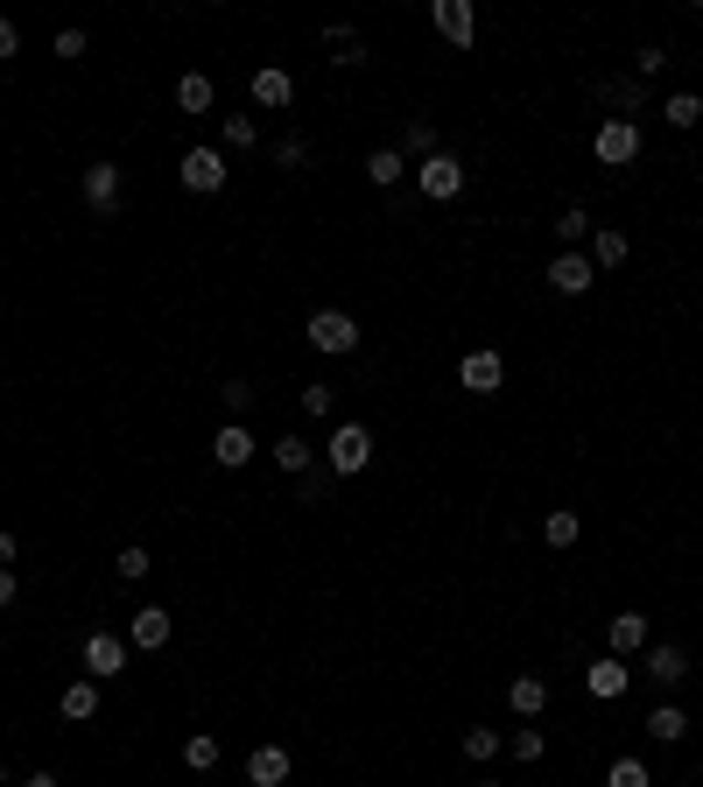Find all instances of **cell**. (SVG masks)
Instances as JSON below:
<instances>
[{"label":"cell","mask_w":703,"mask_h":787,"mask_svg":"<svg viewBox=\"0 0 703 787\" xmlns=\"http://www.w3.org/2000/svg\"><path fill=\"white\" fill-rule=\"evenodd\" d=\"M598 99L619 106V120H633V113L648 106V78H613V85H598Z\"/></svg>","instance_id":"obj_20"},{"label":"cell","mask_w":703,"mask_h":787,"mask_svg":"<svg viewBox=\"0 0 703 787\" xmlns=\"http://www.w3.org/2000/svg\"><path fill=\"white\" fill-rule=\"evenodd\" d=\"M113 570H120V577H127V584H141V577H148V570H156V555H148V549H135V542H127L120 555H113Z\"/></svg>","instance_id":"obj_35"},{"label":"cell","mask_w":703,"mask_h":787,"mask_svg":"<svg viewBox=\"0 0 703 787\" xmlns=\"http://www.w3.org/2000/svg\"><path fill=\"white\" fill-rule=\"evenodd\" d=\"M324 43L338 50V56H331L338 71H359V64H366V43H359V35H352L345 22H331V29H324Z\"/></svg>","instance_id":"obj_24"},{"label":"cell","mask_w":703,"mask_h":787,"mask_svg":"<svg viewBox=\"0 0 703 787\" xmlns=\"http://www.w3.org/2000/svg\"><path fill=\"white\" fill-rule=\"evenodd\" d=\"M183 766H190V774H212V766H219V738L212 732H190L183 738Z\"/></svg>","instance_id":"obj_27"},{"label":"cell","mask_w":703,"mask_h":787,"mask_svg":"<svg viewBox=\"0 0 703 787\" xmlns=\"http://www.w3.org/2000/svg\"><path fill=\"white\" fill-rule=\"evenodd\" d=\"M56 717H64V724H92V717H99V682H92V676L64 682V696H56Z\"/></svg>","instance_id":"obj_17"},{"label":"cell","mask_w":703,"mask_h":787,"mask_svg":"<svg viewBox=\"0 0 703 787\" xmlns=\"http://www.w3.org/2000/svg\"><path fill=\"white\" fill-rule=\"evenodd\" d=\"M254 450H260V444H254V429H246V422H225V429L212 436V457H219L225 471H246V465H254Z\"/></svg>","instance_id":"obj_13"},{"label":"cell","mask_w":703,"mask_h":787,"mask_svg":"<svg viewBox=\"0 0 703 787\" xmlns=\"http://www.w3.org/2000/svg\"><path fill=\"white\" fill-rule=\"evenodd\" d=\"M592 281H598L592 254H556V260H548V289H556V296H584Z\"/></svg>","instance_id":"obj_12"},{"label":"cell","mask_w":703,"mask_h":787,"mask_svg":"<svg viewBox=\"0 0 703 787\" xmlns=\"http://www.w3.org/2000/svg\"><path fill=\"white\" fill-rule=\"evenodd\" d=\"M661 64H669V50H661V43H648V50H640V56H633V78H654V71H661Z\"/></svg>","instance_id":"obj_38"},{"label":"cell","mask_w":703,"mask_h":787,"mask_svg":"<svg viewBox=\"0 0 703 787\" xmlns=\"http://www.w3.org/2000/svg\"><path fill=\"white\" fill-rule=\"evenodd\" d=\"M648 647H654V619H648V611H619V619L605 626V655L633 661V655H648Z\"/></svg>","instance_id":"obj_4"},{"label":"cell","mask_w":703,"mask_h":787,"mask_svg":"<svg viewBox=\"0 0 703 787\" xmlns=\"http://www.w3.org/2000/svg\"><path fill=\"white\" fill-rule=\"evenodd\" d=\"M626 254H633V240L619 225H592V267H619Z\"/></svg>","instance_id":"obj_21"},{"label":"cell","mask_w":703,"mask_h":787,"mask_svg":"<svg viewBox=\"0 0 703 787\" xmlns=\"http://www.w3.org/2000/svg\"><path fill=\"white\" fill-rule=\"evenodd\" d=\"M408 156H415V162H429V156H436V127H429V120H408V141H402V162H408Z\"/></svg>","instance_id":"obj_33"},{"label":"cell","mask_w":703,"mask_h":787,"mask_svg":"<svg viewBox=\"0 0 703 787\" xmlns=\"http://www.w3.org/2000/svg\"><path fill=\"white\" fill-rule=\"evenodd\" d=\"M0 787H8V766H0Z\"/></svg>","instance_id":"obj_47"},{"label":"cell","mask_w":703,"mask_h":787,"mask_svg":"<svg viewBox=\"0 0 703 787\" xmlns=\"http://www.w3.org/2000/svg\"><path fill=\"white\" fill-rule=\"evenodd\" d=\"M415 183H423V198H436V204H450L465 190V162L458 156H444V148H436L429 162H415Z\"/></svg>","instance_id":"obj_5"},{"label":"cell","mask_w":703,"mask_h":787,"mask_svg":"<svg viewBox=\"0 0 703 787\" xmlns=\"http://www.w3.org/2000/svg\"><path fill=\"white\" fill-rule=\"evenodd\" d=\"M296 774V759L281 753V745H254V753H246V787H281Z\"/></svg>","instance_id":"obj_15"},{"label":"cell","mask_w":703,"mask_h":787,"mask_svg":"<svg viewBox=\"0 0 703 787\" xmlns=\"http://www.w3.org/2000/svg\"><path fill=\"white\" fill-rule=\"evenodd\" d=\"M0 56H22V29H14L8 14H0Z\"/></svg>","instance_id":"obj_42"},{"label":"cell","mask_w":703,"mask_h":787,"mask_svg":"<svg viewBox=\"0 0 703 787\" xmlns=\"http://www.w3.org/2000/svg\"><path fill=\"white\" fill-rule=\"evenodd\" d=\"M507 753H514L521 766H535V759L548 753V738H542V732H528V724H521V732H514V738H507Z\"/></svg>","instance_id":"obj_36"},{"label":"cell","mask_w":703,"mask_h":787,"mask_svg":"<svg viewBox=\"0 0 703 787\" xmlns=\"http://www.w3.org/2000/svg\"><path fill=\"white\" fill-rule=\"evenodd\" d=\"M640 676H648L654 689H682V682H690V655H682L675 640H654L648 655H640Z\"/></svg>","instance_id":"obj_7"},{"label":"cell","mask_w":703,"mask_h":787,"mask_svg":"<svg viewBox=\"0 0 703 787\" xmlns=\"http://www.w3.org/2000/svg\"><path fill=\"white\" fill-rule=\"evenodd\" d=\"M500 753H507V738H500V732H486V724H471V732H465V759H479V766H486V759H500Z\"/></svg>","instance_id":"obj_31"},{"label":"cell","mask_w":703,"mask_h":787,"mask_svg":"<svg viewBox=\"0 0 703 787\" xmlns=\"http://www.w3.org/2000/svg\"><path fill=\"white\" fill-rule=\"evenodd\" d=\"M14 591H22V584H14V570H0V611L14 605Z\"/></svg>","instance_id":"obj_43"},{"label":"cell","mask_w":703,"mask_h":787,"mask_svg":"<svg viewBox=\"0 0 703 787\" xmlns=\"http://www.w3.org/2000/svg\"><path fill=\"white\" fill-rule=\"evenodd\" d=\"M177 113H212V78L204 71H183L177 78Z\"/></svg>","instance_id":"obj_25"},{"label":"cell","mask_w":703,"mask_h":787,"mask_svg":"<svg viewBox=\"0 0 703 787\" xmlns=\"http://www.w3.org/2000/svg\"><path fill=\"white\" fill-rule=\"evenodd\" d=\"M0 570H14V534L0 528Z\"/></svg>","instance_id":"obj_44"},{"label":"cell","mask_w":703,"mask_h":787,"mask_svg":"<svg viewBox=\"0 0 703 787\" xmlns=\"http://www.w3.org/2000/svg\"><path fill=\"white\" fill-rule=\"evenodd\" d=\"M246 92H254V106H268V113L296 106V78H289V71H281V64H260V71H254V85H246Z\"/></svg>","instance_id":"obj_16"},{"label":"cell","mask_w":703,"mask_h":787,"mask_svg":"<svg viewBox=\"0 0 703 787\" xmlns=\"http://www.w3.org/2000/svg\"><path fill=\"white\" fill-rule=\"evenodd\" d=\"M682 732H690V710H682V703H654V710H648V738L675 745Z\"/></svg>","instance_id":"obj_22"},{"label":"cell","mask_w":703,"mask_h":787,"mask_svg":"<svg viewBox=\"0 0 703 787\" xmlns=\"http://www.w3.org/2000/svg\"><path fill=\"white\" fill-rule=\"evenodd\" d=\"M507 710H514L521 724H535L542 710H548V682L542 676H514V682H507Z\"/></svg>","instance_id":"obj_19"},{"label":"cell","mask_w":703,"mask_h":787,"mask_svg":"<svg viewBox=\"0 0 703 787\" xmlns=\"http://www.w3.org/2000/svg\"><path fill=\"white\" fill-rule=\"evenodd\" d=\"M577 534H584L577 507H556V513H548V521H542V542H548V549H577Z\"/></svg>","instance_id":"obj_23"},{"label":"cell","mask_w":703,"mask_h":787,"mask_svg":"<svg viewBox=\"0 0 703 787\" xmlns=\"http://www.w3.org/2000/svg\"><path fill=\"white\" fill-rule=\"evenodd\" d=\"M310 344H317L324 359H352V352H359V323H352L345 310H317V317H310Z\"/></svg>","instance_id":"obj_3"},{"label":"cell","mask_w":703,"mask_h":787,"mask_svg":"<svg viewBox=\"0 0 703 787\" xmlns=\"http://www.w3.org/2000/svg\"><path fill=\"white\" fill-rule=\"evenodd\" d=\"M225 408H233V422H246V408H254V387H246V380H225Z\"/></svg>","instance_id":"obj_37"},{"label":"cell","mask_w":703,"mask_h":787,"mask_svg":"<svg viewBox=\"0 0 703 787\" xmlns=\"http://www.w3.org/2000/svg\"><path fill=\"white\" fill-rule=\"evenodd\" d=\"M626 682H633V661H619V655H598L592 668H584V689H592L598 703H613V696H626Z\"/></svg>","instance_id":"obj_11"},{"label":"cell","mask_w":703,"mask_h":787,"mask_svg":"<svg viewBox=\"0 0 703 787\" xmlns=\"http://www.w3.org/2000/svg\"><path fill=\"white\" fill-rule=\"evenodd\" d=\"M85 676L92 682L127 676V640H120V632H92V640H85Z\"/></svg>","instance_id":"obj_8"},{"label":"cell","mask_w":703,"mask_h":787,"mask_svg":"<svg viewBox=\"0 0 703 787\" xmlns=\"http://www.w3.org/2000/svg\"><path fill=\"white\" fill-rule=\"evenodd\" d=\"M219 183H225V156H219V148H183V190L212 198Z\"/></svg>","instance_id":"obj_9"},{"label":"cell","mask_w":703,"mask_h":787,"mask_svg":"<svg viewBox=\"0 0 703 787\" xmlns=\"http://www.w3.org/2000/svg\"><path fill=\"white\" fill-rule=\"evenodd\" d=\"M219 141H225V148H233V156H246V148H254V141H260V127H254V120H246V113H225V120H219Z\"/></svg>","instance_id":"obj_28"},{"label":"cell","mask_w":703,"mask_h":787,"mask_svg":"<svg viewBox=\"0 0 703 787\" xmlns=\"http://www.w3.org/2000/svg\"><path fill=\"white\" fill-rule=\"evenodd\" d=\"M50 50H56V56H85V29H56Z\"/></svg>","instance_id":"obj_40"},{"label":"cell","mask_w":703,"mask_h":787,"mask_svg":"<svg viewBox=\"0 0 703 787\" xmlns=\"http://www.w3.org/2000/svg\"><path fill=\"white\" fill-rule=\"evenodd\" d=\"M366 177H373L380 190H387V183H402V177H408V162H402V148H373V156H366Z\"/></svg>","instance_id":"obj_26"},{"label":"cell","mask_w":703,"mask_h":787,"mask_svg":"<svg viewBox=\"0 0 703 787\" xmlns=\"http://www.w3.org/2000/svg\"><path fill=\"white\" fill-rule=\"evenodd\" d=\"M471 787H500V780H471Z\"/></svg>","instance_id":"obj_46"},{"label":"cell","mask_w":703,"mask_h":787,"mask_svg":"<svg viewBox=\"0 0 703 787\" xmlns=\"http://www.w3.org/2000/svg\"><path fill=\"white\" fill-rule=\"evenodd\" d=\"M302 408H310V415H331V408H338V394L324 387V380H317V387H302Z\"/></svg>","instance_id":"obj_39"},{"label":"cell","mask_w":703,"mask_h":787,"mask_svg":"<svg viewBox=\"0 0 703 787\" xmlns=\"http://www.w3.org/2000/svg\"><path fill=\"white\" fill-rule=\"evenodd\" d=\"M169 632H177V626H169V611H162V605H141L135 619H127V640H135L141 655H156V647H169Z\"/></svg>","instance_id":"obj_18"},{"label":"cell","mask_w":703,"mask_h":787,"mask_svg":"<svg viewBox=\"0 0 703 787\" xmlns=\"http://www.w3.org/2000/svg\"><path fill=\"white\" fill-rule=\"evenodd\" d=\"M429 22H436V35H444V43H458V50L479 43V8H471V0H436Z\"/></svg>","instance_id":"obj_6"},{"label":"cell","mask_w":703,"mask_h":787,"mask_svg":"<svg viewBox=\"0 0 703 787\" xmlns=\"http://www.w3.org/2000/svg\"><path fill=\"white\" fill-rule=\"evenodd\" d=\"M661 120H669V127H696L703 120V99H696V92H675V99L661 106Z\"/></svg>","instance_id":"obj_32"},{"label":"cell","mask_w":703,"mask_h":787,"mask_svg":"<svg viewBox=\"0 0 703 787\" xmlns=\"http://www.w3.org/2000/svg\"><path fill=\"white\" fill-rule=\"evenodd\" d=\"M324 465H331V478H359L373 465V429L366 422H338L331 444H324Z\"/></svg>","instance_id":"obj_1"},{"label":"cell","mask_w":703,"mask_h":787,"mask_svg":"<svg viewBox=\"0 0 703 787\" xmlns=\"http://www.w3.org/2000/svg\"><path fill=\"white\" fill-rule=\"evenodd\" d=\"M605 787H654V774H648V759H633V753H626V759L605 766Z\"/></svg>","instance_id":"obj_29"},{"label":"cell","mask_w":703,"mask_h":787,"mask_svg":"<svg viewBox=\"0 0 703 787\" xmlns=\"http://www.w3.org/2000/svg\"><path fill=\"white\" fill-rule=\"evenodd\" d=\"M556 240H563V254H577V240H592V219H584V211L569 204L563 219H556Z\"/></svg>","instance_id":"obj_34"},{"label":"cell","mask_w":703,"mask_h":787,"mask_svg":"<svg viewBox=\"0 0 703 787\" xmlns=\"http://www.w3.org/2000/svg\"><path fill=\"white\" fill-rule=\"evenodd\" d=\"M275 162L281 169H302V162H310V148H302V141H275Z\"/></svg>","instance_id":"obj_41"},{"label":"cell","mask_w":703,"mask_h":787,"mask_svg":"<svg viewBox=\"0 0 703 787\" xmlns=\"http://www.w3.org/2000/svg\"><path fill=\"white\" fill-rule=\"evenodd\" d=\"M592 156L605 169H626V162H640V120H619V113H605L598 134H592Z\"/></svg>","instance_id":"obj_2"},{"label":"cell","mask_w":703,"mask_h":787,"mask_svg":"<svg viewBox=\"0 0 703 787\" xmlns=\"http://www.w3.org/2000/svg\"><path fill=\"white\" fill-rule=\"evenodd\" d=\"M458 380H465L471 394H500V380H507V359L479 344V352H465V359H458Z\"/></svg>","instance_id":"obj_10"},{"label":"cell","mask_w":703,"mask_h":787,"mask_svg":"<svg viewBox=\"0 0 703 787\" xmlns=\"http://www.w3.org/2000/svg\"><path fill=\"white\" fill-rule=\"evenodd\" d=\"M22 787H64V780H56V774H29Z\"/></svg>","instance_id":"obj_45"},{"label":"cell","mask_w":703,"mask_h":787,"mask_svg":"<svg viewBox=\"0 0 703 787\" xmlns=\"http://www.w3.org/2000/svg\"><path fill=\"white\" fill-rule=\"evenodd\" d=\"M85 204L99 211V219L120 211V162H92V169H85Z\"/></svg>","instance_id":"obj_14"},{"label":"cell","mask_w":703,"mask_h":787,"mask_svg":"<svg viewBox=\"0 0 703 787\" xmlns=\"http://www.w3.org/2000/svg\"><path fill=\"white\" fill-rule=\"evenodd\" d=\"M268 450H275V465L289 471V478H302V471H310V457H317L310 444H302V436H281V444H268Z\"/></svg>","instance_id":"obj_30"}]
</instances>
